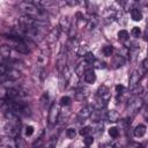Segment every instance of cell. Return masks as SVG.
I'll return each mask as SVG.
<instances>
[{
  "label": "cell",
  "mask_w": 148,
  "mask_h": 148,
  "mask_svg": "<svg viewBox=\"0 0 148 148\" xmlns=\"http://www.w3.org/2000/svg\"><path fill=\"white\" fill-rule=\"evenodd\" d=\"M142 104H143L142 99H141L140 97H138V96H134V97H132V98L128 101L127 111H128L130 113H135L136 111H139V110L141 109Z\"/></svg>",
  "instance_id": "cell-1"
},
{
  "label": "cell",
  "mask_w": 148,
  "mask_h": 148,
  "mask_svg": "<svg viewBox=\"0 0 148 148\" xmlns=\"http://www.w3.org/2000/svg\"><path fill=\"white\" fill-rule=\"evenodd\" d=\"M59 113H60V108H59V104L53 103V104L51 105V108H50V111H49V117H47L49 124L54 125V124L58 121Z\"/></svg>",
  "instance_id": "cell-2"
},
{
  "label": "cell",
  "mask_w": 148,
  "mask_h": 148,
  "mask_svg": "<svg viewBox=\"0 0 148 148\" xmlns=\"http://www.w3.org/2000/svg\"><path fill=\"white\" fill-rule=\"evenodd\" d=\"M92 112H94V106H92V105H87V106H84L83 109L80 110V112H79V118H80L81 120H84V119L91 117Z\"/></svg>",
  "instance_id": "cell-3"
},
{
  "label": "cell",
  "mask_w": 148,
  "mask_h": 148,
  "mask_svg": "<svg viewBox=\"0 0 148 148\" xmlns=\"http://www.w3.org/2000/svg\"><path fill=\"white\" fill-rule=\"evenodd\" d=\"M83 77H84V81L87 83H94L96 81V74H95L92 68H87L83 72Z\"/></svg>",
  "instance_id": "cell-4"
},
{
  "label": "cell",
  "mask_w": 148,
  "mask_h": 148,
  "mask_svg": "<svg viewBox=\"0 0 148 148\" xmlns=\"http://www.w3.org/2000/svg\"><path fill=\"white\" fill-rule=\"evenodd\" d=\"M20 95H21L20 91L17 89H15V88H8L7 92H6V97L9 101H16L20 97Z\"/></svg>",
  "instance_id": "cell-5"
},
{
  "label": "cell",
  "mask_w": 148,
  "mask_h": 148,
  "mask_svg": "<svg viewBox=\"0 0 148 148\" xmlns=\"http://www.w3.org/2000/svg\"><path fill=\"white\" fill-rule=\"evenodd\" d=\"M141 76H142V75H141L140 72L134 71V72L131 74V76H130V86L133 88V87H135L136 84H139V81H140Z\"/></svg>",
  "instance_id": "cell-6"
},
{
  "label": "cell",
  "mask_w": 148,
  "mask_h": 148,
  "mask_svg": "<svg viewBox=\"0 0 148 148\" xmlns=\"http://www.w3.org/2000/svg\"><path fill=\"white\" fill-rule=\"evenodd\" d=\"M105 119H106L108 121H112V123L118 121V120H119V113H118L116 110L108 111V112L105 113Z\"/></svg>",
  "instance_id": "cell-7"
},
{
  "label": "cell",
  "mask_w": 148,
  "mask_h": 148,
  "mask_svg": "<svg viewBox=\"0 0 148 148\" xmlns=\"http://www.w3.org/2000/svg\"><path fill=\"white\" fill-rule=\"evenodd\" d=\"M97 96H98V97H102L103 99H104V97L108 98V97H109V88H108L105 84L99 86L98 89H97Z\"/></svg>",
  "instance_id": "cell-8"
},
{
  "label": "cell",
  "mask_w": 148,
  "mask_h": 148,
  "mask_svg": "<svg viewBox=\"0 0 148 148\" xmlns=\"http://www.w3.org/2000/svg\"><path fill=\"white\" fill-rule=\"evenodd\" d=\"M146 126L145 125H142V124H139L135 128H134V135L136 136V138H141V136H143L145 135V133H146Z\"/></svg>",
  "instance_id": "cell-9"
},
{
  "label": "cell",
  "mask_w": 148,
  "mask_h": 148,
  "mask_svg": "<svg viewBox=\"0 0 148 148\" xmlns=\"http://www.w3.org/2000/svg\"><path fill=\"white\" fill-rule=\"evenodd\" d=\"M131 17H132V20L135 21V22L141 21V20H142V13H141V10L138 9V8H133V9L131 10Z\"/></svg>",
  "instance_id": "cell-10"
},
{
  "label": "cell",
  "mask_w": 148,
  "mask_h": 148,
  "mask_svg": "<svg viewBox=\"0 0 148 148\" xmlns=\"http://www.w3.org/2000/svg\"><path fill=\"white\" fill-rule=\"evenodd\" d=\"M58 36H59V30L58 29H53L51 30V32L47 35V40L49 42H54L58 39Z\"/></svg>",
  "instance_id": "cell-11"
},
{
  "label": "cell",
  "mask_w": 148,
  "mask_h": 148,
  "mask_svg": "<svg viewBox=\"0 0 148 148\" xmlns=\"http://www.w3.org/2000/svg\"><path fill=\"white\" fill-rule=\"evenodd\" d=\"M15 49H16V51H18L21 53H28L29 52V49H28V46H27L25 43H18V44H16Z\"/></svg>",
  "instance_id": "cell-12"
},
{
  "label": "cell",
  "mask_w": 148,
  "mask_h": 148,
  "mask_svg": "<svg viewBox=\"0 0 148 148\" xmlns=\"http://www.w3.org/2000/svg\"><path fill=\"white\" fill-rule=\"evenodd\" d=\"M95 56H94V53L92 52H87L86 54H84V61L87 62V64H90V65H92L94 62H95Z\"/></svg>",
  "instance_id": "cell-13"
},
{
  "label": "cell",
  "mask_w": 148,
  "mask_h": 148,
  "mask_svg": "<svg viewBox=\"0 0 148 148\" xmlns=\"http://www.w3.org/2000/svg\"><path fill=\"white\" fill-rule=\"evenodd\" d=\"M108 132H109V135H110L111 138H113V139H117V138L119 136V130H118L116 126L110 127Z\"/></svg>",
  "instance_id": "cell-14"
},
{
  "label": "cell",
  "mask_w": 148,
  "mask_h": 148,
  "mask_svg": "<svg viewBox=\"0 0 148 148\" xmlns=\"http://www.w3.org/2000/svg\"><path fill=\"white\" fill-rule=\"evenodd\" d=\"M124 62H125V60H124V58H123V57H120V56H116V57L113 58V65H114V67L123 66V65H124Z\"/></svg>",
  "instance_id": "cell-15"
},
{
  "label": "cell",
  "mask_w": 148,
  "mask_h": 148,
  "mask_svg": "<svg viewBox=\"0 0 148 148\" xmlns=\"http://www.w3.org/2000/svg\"><path fill=\"white\" fill-rule=\"evenodd\" d=\"M128 37H130V34H128L126 30H124V29L118 32V38H119V40H127Z\"/></svg>",
  "instance_id": "cell-16"
},
{
  "label": "cell",
  "mask_w": 148,
  "mask_h": 148,
  "mask_svg": "<svg viewBox=\"0 0 148 148\" xmlns=\"http://www.w3.org/2000/svg\"><path fill=\"white\" fill-rule=\"evenodd\" d=\"M112 51H113V49H112L111 45H106V46H104V47L102 49V52H103V54H104L105 57H111Z\"/></svg>",
  "instance_id": "cell-17"
},
{
  "label": "cell",
  "mask_w": 148,
  "mask_h": 148,
  "mask_svg": "<svg viewBox=\"0 0 148 148\" xmlns=\"http://www.w3.org/2000/svg\"><path fill=\"white\" fill-rule=\"evenodd\" d=\"M71 102H72L71 97H68V96H62V97L60 98V101H59V104L62 105V106H66V105H69Z\"/></svg>",
  "instance_id": "cell-18"
},
{
  "label": "cell",
  "mask_w": 148,
  "mask_h": 148,
  "mask_svg": "<svg viewBox=\"0 0 148 148\" xmlns=\"http://www.w3.org/2000/svg\"><path fill=\"white\" fill-rule=\"evenodd\" d=\"M9 53H10V50H9L8 46H6V45L1 46V56H2V59L8 58L9 57Z\"/></svg>",
  "instance_id": "cell-19"
},
{
  "label": "cell",
  "mask_w": 148,
  "mask_h": 148,
  "mask_svg": "<svg viewBox=\"0 0 148 148\" xmlns=\"http://www.w3.org/2000/svg\"><path fill=\"white\" fill-rule=\"evenodd\" d=\"M92 131V128L90 127V126H84V127H82L81 130H80V134L82 135V136H87V135H89V133Z\"/></svg>",
  "instance_id": "cell-20"
},
{
  "label": "cell",
  "mask_w": 148,
  "mask_h": 148,
  "mask_svg": "<svg viewBox=\"0 0 148 148\" xmlns=\"http://www.w3.org/2000/svg\"><path fill=\"white\" fill-rule=\"evenodd\" d=\"M75 135H76V131H75L74 128L69 127V128L66 130V136H67L68 139H74Z\"/></svg>",
  "instance_id": "cell-21"
},
{
  "label": "cell",
  "mask_w": 148,
  "mask_h": 148,
  "mask_svg": "<svg viewBox=\"0 0 148 148\" xmlns=\"http://www.w3.org/2000/svg\"><path fill=\"white\" fill-rule=\"evenodd\" d=\"M131 34H132V36H133V37L138 38V37H140V35H141V29H140L139 27H133V29H132Z\"/></svg>",
  "instance_id": "cell-22"
},
{
  "label": "cell",
  "mask_w": 148,
  "mask_h": 148,
  "mask_svg": "<svg viewBox=\"0 0 148 148\" xmlns=\"http://www.w3.org/2000/svg\"><path fill=\"white\" fill-rule=\"evenodd\" d=\"M83 143H84L86 146H90V145H92V143H94V138L90 136V135L84 136V139H83Z\"/></svg>",
  "instance_id": "cell-23"
},
{
  "label": "cell",
  "mask_w": 148,
  "mask_h": 148,
  "mask_svg": "<svg viewBox=\"0 0 148 148\" xmlns=\"http://www.w3.org/2000/svg\"><path fill=\"white\" fill-rule=\"evenodd\" d=\"M34 131H35V130H34V127L29 125V126H27V127H25L24 133H25V135H27V136H30V135H32V134H34Z\"/></svg>",
  "instance_id": "cell-24"
},
{
  "label": "cell",
  "mask_w": 148,
  "mask_h": 148,
  "mask_svg": "<svg viewBox=\"0 0 148 148\" xmlns=\"http://www.w3.org/2000/svg\"><path fill=\"white\" fill-rule=\"evenodd\" d=\"M56 142H57L56 139H51V140L46 143V146H45L44 148H56Z\"/></svg>",
  "instance_id": "cell-25"
},
{
  "label": "cell",
  "mask_w": 148,
  "mask_h": 148,
  "mask_svg": "<svg viewBox=\"0 0 148 148\" xmlns=\"http://www.w3.org/2000/svg\"><path fill=\"white\" fill-rule=\"evenodd\" d=\"M42 143H43V138L40 136V138L38 139V141H36V142L34 143V146H32V147H34V148H36V147H40V145H42Z\"/></svg>",
  "instance_id": "cell-26"
},
{
  "label": "cell",
  "mask_w": 148,
  "mask_h": 148,
  "mask_svg": "<svg viewBox=\"0 0 148 148\" xmlns=\"http://www.w3.org/2000/svg\"><path fill=\"white\" fill-rule=\"evenodd\" d=\"M116 90H117V92H120L121 90H124V86H121V84H118V86L116 87Z\"/></svg>",
  "instance_id": "cell-27"
},
{
  "label": "cell",
  "mask_w": 148,
  "mask_h": 148,
  "mask_svg": "<svg viewBox=\"0 0 148 148\" xmlns=\"http://www.w3.org/2000/svg\"><path fill=\"white\" fill-rule=\"evenodd\" d=\"M146 38L148 39V25H147V29H146Z\"/></svg>",
  "instance_id": "cell-28"
},
{
  "label": "cell",
  "mask_w": 148,
  "mask_h": 148,
  "mask_svg": "<svg viewBox=\"0 0 148 148\" xmlns=\"http://www.w3.org/2000/svg\"><path fill=\"white\" fill-rule=\"evenodd\" d=\"M84 148H88V146H86V147H84Z\"/></svg>",
  "instance_id": "cell-29"
}]
</instances>
